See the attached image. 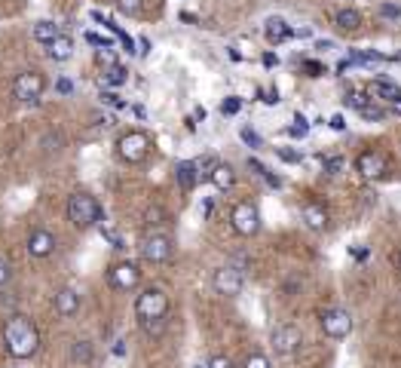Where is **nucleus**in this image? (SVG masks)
I'll list each match as a JSON object with an SVG mask.
<instances>
[{
  "label": "nucleus",
  "instance_id": "5",
  "mask_svg": "<svg viewBox=\"0 0 401 368\" xmlns=\"http://www.w3.org/2000/svg\"><path fill=\"white\" fill-rule=\"evenodd\" d=\"M43 89H46V80H43L40 71H22L13 80V98H15V102H22V105L40 102Z\"/></svg>",
  "mask_w": 401,
  "mask_h": 368
},
{
  "label": "nucleus",
  "instance_id": "6",
  "mask_svg": "<svg viewBox=\"0 0 401 368\" xmlns=\"http://www.w3.org/2000/svg\"><path fill=\"white\" fill-rule=\"evenodd\" d=\"M172 252H175V243L168 233H148L141 240V258L148 264H166L172 258Z\"/></svg>",
  "mask_w": 401,
  "mask_h": 368
},
{
  "label": "nucleus",
  "instance_id": "43",
  "mask_svg": "<svg viewBox=\"0 0 401 368\" xmlns=\"http://www.w3.org/2000/svg\"><path fill=\"white\" fill-rule=\"evenodd\" d=\"M340 169H343V157H328V160H325V172H328V175H337Z\"/></svg>",
  "mask_w": 401,
  "mask_h": 368
},
{
  "label": "nucleus",
  "instance_id": "24",
  "mask_svg": "<svg viewBox=\"0 0 401 368\" xmlns=\"http://www.w3.org/2000/svg\"><path fill=\"white\" fill-rule=\"evenodd\" d=\"M249 169H254V175H260V178H264V181L269 184V187H282V178H279V175L269 172V169H267L264 163H260V160L249 157Z\"/></svg>",
  "mask_w": 401,
  "mask_h": 368
},
{
  "label": "nucleus",
  "instance_id": "34",
  "mask_svg": "<svg viewBox=\"0 0 401 368\" xmlns=\"http://www.w3.org/2000/svg\"><path fill=\"white\" fill-rule=\"evenodd\" d=\"M359 114H361V117H365L368 123H380L383 117H386V111H383V107H377L374 102H371V105H368V107H365V111H359Z\"/></svg>",
  "mask_w": 401,
  "mask_h": 368
},
{
  "label": "nucleus",
  "instance_id": "10",
  "mask_svg": "<svg viewBox=\"0 0 401 368\" xmlns=\"http://www.w3.org/2000/svg\"><path fill=\"white\" fill-rule=\"evenodd\" d=\"M269 344H273L276 356H291V353L300 350L304 335H300L297 325H279V328H273V335H269Z\"/></svg>",
  "mask_w": 401,
  "mask_h": 368
},
{
  "label": "nucleus",
  "instance_id": "17",
  "mask_svg": "<svg viewBox=\"0 0 401 368\" xmlns=\"http://www.w3.org/2000/svg\"><path fill=\"white\" fill-rule=\"evenodd\" d=\"M368 92H371V98H380V102H386V105L401 102V86L392 80H371Z\"/></svg>",
  "mask_w": 401,
  "mask_h": 368
},
{
  "label": "nucleus",
  "instance_id": "40",
  "mask_svg": "<svg viewBox=\"0 0 401 368\" xmlns=\"http://www.w3.org/2000/svg\"><path fill=\"white\" fill-rule=\"evenodd\" d=\"M242 368H269V359L264 356V353H251V356L245 359Z\"/></svg>",
  "mask_w": 401,
  "mask_h": 368
},
{
  "label": "nucleus",
  "instance_id": "22",
  "mask_svg": "<svg viewBox=\"0 0 401 368\" xmlns=\"http://www.w3.org/2000/svg\"><path fill=\"white\" fill-rule=\"evenodd\" d=\"M68 356H71L74 365L86 368V365L92 362V344H89V341H74V344H71V353H68Z\"/></svg>",
  "mask_w": 401,
  "mask_h": 368
},
{
  "label": "nucleus",
  "instance_id": "37",
  "mask_svg": "<svg viewBox=\"0 0 401 368\" xmlns=\"http://www.w3.org/2000/svg\"><path fill=\"white\" fill-rule=\"evenodd\" d=\"M102 236H104V240L111 243V245H113V249H117V252H120V249H126V243H123V236L117 233V230H111V227H102Z\"/></svg>",
  "mask_w": 401,
  "mask_h": 368
},
{
  "label": "nucleus",
  "instance_id": "58",
  "mask_svg": "<svg viewBox=\"0 0 401 368\" xmlns=\"http://www.w3.org/2000/svg\"><path fill=\"white\" fill-rule=\"evenodd\" d=\"M398 267H401V252H398Z\"/></svg>",
  "mask_w": 401,
  "mask_h": 368
},
{
  "label": "nucleus",
  "instance_id": "46",
  "mask_svg": "<svg viewBox=\"0 0 401 368\" xmlns=\"http://www.w3.org/2000/svg\"><path fill=\"white\" fill-rule=\"evenodd\" d=\"M328 126L334 129V132H343V129H346V117H343V114H334V117L328 120Z\"/></svg>",
  "mask_w": 401,
  "mask_h": 368
},
{
  "label": "nucleus",
  "instance_id": "52",
  "mask_svg": "<svg viewBox=\"0 0 401 368\" xmlns=\"http://www.w3.org/2000/svg\"><path fill=\"white\" fill-rule=\"evenodd\" d=\"M212 209H214V203H212V199H203V206H199V212H203V218H208V215H212Z\"/></svg>",
  "mask_w": 401,
  "mask_h": 368
},
{
  "label": "nucleus",
  "instance_id": "48",
  "mask_svg": "<svg viewBox=\"0 0 401 368\" xmlns=\"http://www.w3.org/2000/svg\"><path fill=\"white\" fill-rule=\"evenodd\" d=\"M208 368H236V365L230 362L227 356H212V362H208Z\"/></svg>",
  "mask_w": 401,
  "mask_h": 368
},
{
  "label": "nucleus",
  "instance_id": "19",
  "mask_svg": "<svg viewBox=\"0 0 401 368\" xmlns=\"http://www.w3.org/2000/svg\"><path fill=\"white\" fill-rule=\"evenodd\" d=\"M46 56H49L52 61H68L74 56V40L68 34H58L52 43H46Z\"/></svg>",
  "mask_w": 401,
  "mask_h": 368
},
{
  "label": "nucleus",
  "instance_id": "33",
  "mask_svg": "<svg viewBox=\"0 0 401 368\" xmlns=\"http://www.w3.org/2000/svg\"><path fill=\"white\" fill-rule=\"evenodd\" d=\"M288 132L294 135V138H306V135H310V120H306L304 114H297V117H294V126H291Z\"/></svg>",
  "mask_w": 401,
  "mask_h": 368
},
{
  "label": "nucleus",
  "instance_id": "12",
  "mask_svg": "<svg viewBox=\"0 0 401 368\" xmlns=\"http://www.w3.org/2000/svg\"><path fill=\"white\" fill-rule=\"evenodd\" d=\"M356 172L368 181L383 178V175H386V157H383L380 151H361L356 157Z\"/></svg>",
  "mask_w": 401,
  "mask_h": 368
},
{
  "label": "nucleus",
  "instance_id": "36",
  "mask_svg": "<svg viewBox=\"0 0 401 368\" xmlns=\"http://www.w3.org/2000/svg\"><path fill=\"white\" fill-rule=\"evenodd\" d=\"M86 43L98 46V49H111V46H113L111 37H102V34H95V31H86Z\"/></svg>",
  "mask_w": 401,
  "mask_h": 368
},
{
  "label": "nucleus",
  "instance_id": "55",
  "mask_svg": "<svg viewBox=\"0 0 401 368\" xmlns=\"http://www.w3.org/2000/svg\"><path fill=\"white\" fill-rule=\"evenodd\" d=\"M181 22H187V25H194V22H196V15H194V13H181Z\"/></svg>",
  "mask_w": 401,
  "mask_h": 368
},
{
  "label": "nucleus",
  "instance_id": "13",
  "mask_svg": "<svg viewBox=\"0 0 401 368\" xmlns=\"http://www.w3.org/2000/svg\"><path fill=\"white\" fill-rule=\"evenodd\" d=\"M52 252H56V236H52L49 230H43V227L31 230V236H28V255L31 258H49Z\"/></svg>",
  "mask_w": 401,
  "mask_h": 368
},
{
  "label": "nucleus",
  "instance_id": "42",
  "mask_svg": "<svg viewBox=\"0 0 401 368\" xmlns=\"http://www.w3.org/2000/svg\"><path fill=\"white\" fill-rule=\"evenodd\" d=\"M10 279H13V267H10V261L0 258V289H3Z\"/></svg>",
  "mask_w": 401,
  "mask_h": 368
},
{
  "label": "nucleus",
  "instance_id": "31",
  "mask_svg": "<svg viewBox=\"0 0 401 368\" xmlns=\"http://www.w3.org/2000/svg\"><path fill=\"white\" fill-rule=\"evenodd\" d=\"M346 102L356 107V111H365V107L371 105L374 98H371V92H352V95H346Z\"/></svg>",
  "mask_w": 401,
  "mask_h": 368
},
{
  "label": "nucleus",
  "instance_id": "39",
  "mask_svg": "<svg viewBox=\"0 0 401 368\" xmlns=\"http://www.w3.org/2000/svg\"><path fill=\"white\" fill-rule=\"evenodd\" d=\"M163 218H166V209H163V206H150V209L144 212V221H148V224H159Z\"/></svg>",
  "mask_w": 401,
  "mask_h": 368
},
{
  "label": "nucleus",
  "instance_id": "51",
  "mask_svg": "<svg viewBox=\"0 0 401 368\" xmlns=\"http://www.w3.org/2000/svg\"><path fill=\"white\" fill-rule=\"evenodd\" d=\"M279 65V56H273V52H264V68H276Z\"/></svg>",
  "mask_w": 401,
  "mask_h": 368
},
{
  "label": "nucleus",
  "instance_id": "4",
  "mask_svg": "<svg viewBox=\"0 0 401 368\" xmlns=\"http://www.w3.org/2000/svg\"><path fill=\"white\" fill-rule=\"evenodd\" d=\"M135 316H138V322H144V319H166L168 316V295H166L163 289H157V286L144 289L141 295L135 298Z\"/></svg>",
  "mask_w": 401,
  "mask_h": 368
},
{
  "label": "nucleus",
  "instance_id": "29",
  "mask_svg": "<svg viewBox=\"0 0 401 368\" xmlns=\"http://www.w3.org/2000/svg\"><path fill=\"white\" fill-rule=\"evenodd\" d=\"M117 10H120L123 15H141L144 0H117Z\"/></svg>",
  "mask_w": 401,
  "mask_h": 368
},
{
  "label": "nucleus",
  "instance_id": "2",
  "mask_svg": "<svg viewBox=\"0 0 401 368\" xmlns=\"http://www.w3.org/2000/svg\"><path fill=\"white\" fill-rule=\"evenodd\" d=\"M68 221L80 230H89L104 221V209L98 206V199L86 194V190H77V194L68 197Z\"/></svg>",
  "mask_w": 401,
  "mask_h": 368
},
{
  "label": "nucleus",
  "instance_id": "28",
  "mask_svg": "<svg viewBox=\"0 0 401 368\" xmlns=\"http://www.w3.org/2000/svg\"><path fill=\"white\" fill-rule=\"evenodd\" d=\"M276 157H279L282 163H291V166L304 163V153H300V151H294V148H276Z\"/></svg>",
  "mask_w": 401,
  "mask_h": 368
},
{
  "label": "nucleus",
  "instance_id": "21",
  "mask_svg": "<svg viewBox=\"0 0 401 368\" xmlns=\"http://www.w3.org/2000/svg\"><path fill=\"white\" fill-rule=\"evenodd\" d=\"M58 34H61V28L56 25V22H49V19H40L34 28H31V37H34L37 43H43V46H46V43H52Z\"/></svg>",
  "mask_w": 401,
  "mask_h": 368
},
{
  "label": "nucleus",
  "instance_id": "27",
  "mask_svg": "<svg viewBox=\"0 0 401 368\" xmlns=\"http://www.w3.org/2000/svg\"><path fill=\"white\" fill-rule=\"evenodd\" d=\"M239 111H242V98H239V95H227L221 102V114H223V117H236Z\"/></svg>",
  "mask_w": 401,
  "mask_h": 368
},
{
  "label": "nucleus",
  "instance_id": "14",
  "mask_svg": "<svg viewBox=\"0 0 401 368\" xmlns=\"http://www.w3.org/2000/svg\"><path fill=\"white\" fill-rule=\"evenodd\" d=\"M300 218H304V224L315 230V233H322V230L328 227V209L322 203H313V199L300 206Z\"/></svg>",
  "mask_w": 401,
  "mask_h": 368
},
{
  "label": "nucleus",
  "instance_id": "16",
  "mask_svg": "<svg viewBox=\"0 0 401 368\" xmlns=\"http://www.w3.org/2000/svg\"><path fill=\"white\" fill-rule=\"evenodd\" d=\"M291 31H294V28H291L288 22L282 19V15H269V19L264 22V34H267V40L273 43V46L291 40Z\"/></svg>",
  "mask_w": 401,
  "mask_h": 368
},
{
  "label": "nucleus",
  "instance_id": "35",
  "mask_svg": "<svg viewBox=\"0 0 401 368\" xmlns=\"http://www.w3.org/2000/svg\"><path fill=\"white\" fill-rule=\"evenodd\" d=\"M102 102H104V105H111L113 111H126V102H123L117 92H111V89H104V92H102Z\"/></svg>",
  "mask_w": 401,
  "mask_h": 368
},
{
  "label": "nucleus",
  "instance_id": "32",
  "mask_svg": "<svg viewBox=\"0 0 401 368\" xmlns=\"http://www.w3.org/2000/svg\"><path fill=\"white\" fill-rule=\"evenodd\" d=\"M239 138H242V141L249 144V148H264V138H260L258 132H254V129H249V126H242V129H239Z\"/></svg>",
  "mask_w": 401,
  "mask_h": 368
},
{
  "label": "nucleus",
  "instance_id": "7",
  "mask_svg": "<svg viewBox=\"0 0 401 368\" xmlns=\"http://www.w3.org/2000/svg\"><path fill=\"white\" fill-rule=\"evenodd\" d=\"M230 224L239 236H254L260 230V212L254 203H236L230 212Z\"/></svg>",
  "mask_w": 401,
  "mask_h": 368
},
{
  "label": "nucleus",
  "instance_id": "11",
  "mask_svg": "<svg viewBox=\"0 0 401 368\" xmlns=\"http://www.w3.org/2000/svg\"><path fill=\"white\" fill-rule=\"evenodd\" d=\"M107 282H111V289L129 291L141 282V270H138L135 261H120V264H113L111 270H107Z\"/></svg>",
  "mask_w": 401,
  "mask_h": 368
},
{
  "label": "nucleus",
  "instance_id": "15",
  "mask_svg": "<svg viewBox=\"0 0 401 368\" xmlns=\"http://www.w3.org/2000/svg\"><path fill=\"white\" fill-rule=\"evenodd\" d=\"M52 304H56V313L61 319H71L77 310H80V295H77L74 289H58L56 298H52Z\"/></svg>",
  "mask_w": 401,
  "mask_h": 368
},
{
  "label": "nucleus",
  "instance_id": "59",
  "mask_svg": "<svg viewBox=\"0 0 401 368\" xmlns=\"http://www.w3.org/2000/svg\"><path fill=\"white\" fill-rule=\"evenodd\" d=\"M194 368H208V365H194Z\"/></svg>",
  "mask_w": 401,
  "mask_h": 368
},
{
  "label": "nucleus",
  "instance_id": "57",
  "mask_svg": "<svg viewBox=\"0 0 401 368\" xmlns=\"http://www.w3.org/2000/svg\"><path fill=\"white\" fill-rule=\"evenodd\" d=\"M392 111H395V114H401V102H395V105H392Z\"/></svg>",
  "mask_w": 401,
  "mask_h": 368
},
{
  "label": "nucleus",
  "instance_id": "41",
  "mask_svg": "<svg viewBox=\"0 0 401 368\" xmlns=\"http://www.w3.org/2000/svg\"><path fill=\"white\" fill-rule=\"evenodd\" d=\"M258 95H260V102H264V105H279L282 102L279 89H258Z\"/></svg>",
  "mask_w": 401,
  "mask_h": 368
},
{
  "label": "nucleus",
  "instance_id": "30",
  "mask_svg": "<svg viewBox=\"0 0 401 368\" xmlns=\"http://www.w3.org/2000/svg\"><path fill=\"white\" fill-rule=\"evenodd\" d=\"M377 15H380V19H389V22H398L401 19V6L398 3H380V6H377Z\"/></svg>",
  "mask_w": 401,
  "mask_h": 368
},
{
  "label": "nucleus",
  "instance_id": "26",
  "mask_svg": "<svg viewBox=\"0 0 401 368\" xmlns=\"http://www.w3.org/2000/svg\"><path fill=\"white\" fill-rule=\"evenodd\" d=\"M138 325H141V332L148 337H163L166 335V319H144V322H138Z\"/></svg>",
  "mask_w": 401,
  "mask_h": 368
},
{
  "label": "nucleus",
  "instance_id": "18",
  "mask_svg": "<svg viewBox=\"0 0 401 368\" xmlns=\"http://www.w3.org/2000/svg\"><path fill=\"white\" fill-rule=\"evenodd\" d=\"M175 181H178L184 190H194L199 181V166L194 160H181V163L175 166Z\"/></svg>",
  "mask_w": 401,
  "mask_h": 368
},
{
  "label": "nucleus",
  "instance_id": "47",
  "mask_svg": "<svg viewBox=\"0 0 401 368\" xmlns=\"http://www.w3.org/2000/svg\"><path fill=\"white\" fill-rule=\"evenodd\" d=\"M56 89L61 92V95H71V92H74V83H71V80H68V77H58Z\"/></svg>",
  "mask_w": 401,
  "mask_h": 368
},
{
  "label": "nucleus",
  "instance_id": "45",
  "mask_svg": "<svg viewBox=\"0 0 401 368\" xmlns=\"http://www.w3.org/2000/svg\"><path fill=\"white\" fill-rule=\"evenodd\" d=\"M196 166H199V178H203V175H205V178H208V175H212V169L218 166V160H214V157H205L203 163H196Z\"/></svg>",
  "mask_w": 401,
  "mask_h": 368
},
{
  "label": "nucleus",
  "instance_id": "20",
  "mask_svg": "<svg viewBox=\"0 0 401 368\" xmlns=\"http://www.w3.org/2000/svg\"><path fill=\"white\" fill-rule=\"evenodd\" d=\"M208 181L214 184L218 190H230L236 184V172H233V166L230 163H218L212 169V175H208Z\"/></svg>",
  "mask_w": 401,
  "mask_h": 368
},
{
  "label": "nucleus",
  "instance_id": "25",
  "mask_svg": "<svg viewBox=\"0 0 401 368\" xmlns=\"http://www.w3.org/2000/svg\"><path fill=\"white\" fill-rule=\"evenodd\" d=\"M126 80H129V71H126V68H120V65L104 68V86H123Z\"/></svg>",
  "mask_w": 401,
  "mask_h": 368
},
{
  "label": "nucleus",
  "instance_id": "1",
  "mask_svg": "<svg viewBox=\"0 0 401 368\" xmlns=\"http://www.w3.org/2000/svg\"><path fill=\"white\" fill-rule=\"evenodd\" d=\"M3 347L13 359H31L40 350V332L25 313H13L3 325Z\"/></svg>",
  "mask_w": 401,
  "mask_h": 368
},
{
  "label": "nucleus",
  "instance_id": "44",
  "mask_svg": "<svg viewBox=\"0 0 401 368\" xmlns=\"http://www.w3.org/2000/svg\"><path fill=\"white\" fill-rule=\"evenodd\" d=\"M95 59H98V65H104V68L117 65V59H113V52H111V49H98V52H95Z\"/></svg>",
  "mask_w": 401,
  "mask_h": 368
},
{
  "label": "nucleus",
  "instance_id": "50",
  "mask_svg": "<svg viewBox=\"0 0 401 368\" xmlns=\"http://www.w3.org/2000/svg\"><path fill=\"white\" fill-rule=\"evenodd\" d=\"M349 255H352V258H359V261H365V258H368V249H365V245H352Z\"/></svg>",
  "mask_w": 401,
  "mask_h": 368
},
{
  "label": "nucleus",
  "instance_id": "54",
  "mask_svg": "<svg viewBox=\"0 0 401 368\" xmlns=\"http://www.w3.org/2000/svg\"><path fill=\"white\" fill-rule=\"evenodd\" d=\"M315 49H334V40H315Z\"/></svg>",
  "mask_w": 401,
  "mask_h": 368
},
{
  "label": "nucleus",
  "instance_id": "49",
  "mask_svg": "<svg viewBox=\"0 0 401 368\" xmlns=\"http://www.w3.org/2000/svg\"><path fill=\"white\" fill-rule=\"evenodd\" d=\"M291 37H297V40H310L313 28H294V31H291Z\"/></svg>",
  "mask_w": 401,
  "mask_h": 368
},
{
  "label": "nucleus",
  "instance_id": "8",
  "mask_svg": "<svg viewBox=\"0 0 401 368\" xmlns=\"http://www.w3.org/2000/svg\"><path fill=\"white\" fill-rule=\"evenodd\" d=\"M212 286L218 295H227V298H236V295H242V289H245V276L239 267H218L212 276Z\"/></svg>",
  "mask_w": 401,
  "mask_h": 368
},
{
  "label": "nucleus",
  "instance_id": "53",
  "mask_svg": "<svg viewBox=\"0 0 401 368\" xmlns=\"http://www.w3.org/2000/svg\"><path fill=\"white\" fill-rule=\"evenodd\" d=\"M138 46H141V49H138V56H148V52H150V40H148V37H141Z\"/></svg>",
  "mask_w": 401,
  "mask_h": 368
},
{
  "label": "nucleus",
  "instance_id": "38",
  "mask_svg": "<svg viewBox=\"0 0 401 368\" xmlns=\"http://www.w3.org/2000/svg\"><path fill=\"white\" fill-rule=\"evenodd\" d=\"M300 65H304L306 77H322V74H325V65H322V61H313V59H306V61H300Z\"/></svg>",
  "mask_w": 401,
  "mask_h": 368
},
{
  "label": "nucleus",
  "instance_id": "3",
  "mask_svg": "<svg viewBox=\"0 0 401 368\" xmlns=\"http://www.w3.org/2000/svg\"><path fill=\"white\" fill-rule=\"evenodd\" d=\"M150 153V138L141 132V129H132V132H123L117 138V157L129 166H138L144 163Z\"/></svg>",
  "mask_w": 401,
  "mask_h": 368
},
{
  "label": "nucleus",
  "instance_id": "9",
  "mask_svg": "<svg viewBox=\"0 0 401 368\" xmlns=\"http://www.w3.org/2000/svg\"><path fill=\"white\" fill-rule=\"evenodd\" d=\"M322 332L334 341H340L352 332V313L343 310V307H331V310L322 313Z\"/></svg>",
  "mask_w": 401,
  "mask_h": 368
},
{
  "label": "nucleus",
  "instance_id": "23",
  "mask_svg": "<svg viewBox=\"0 0 401 368\" xmlns=\"http://www.w3.org/2000/svg\"><path fill=\"white\" fill-rule=\"evenodd\" d=\"M334 22H337V28H343V31H359L361 28V13L352 10V6H346V10H340L334 15Z\"/></svg>",
  "mask_w": 401,
  "mask_h": 368
},
{
  "label": "nucleus",
  "instance_id": "56",
  "mask_svg": "<svg viewBox=\"0 0 401 368\" xmlns=\"http://www.w3.org/2000/svg\"><path fill=\"white\" fill-rule=\"evenodd\" d=\"M123 344H126V341H117V347H113V356H123V353H126V347H123Z\"/></svg>",
  "mask_w": 401,
  "mask_h": 368
}]
</instances>
